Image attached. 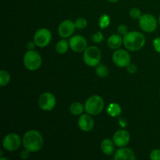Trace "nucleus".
I'll return each instance as SVG.
<instances>
[{"label": "nucleus", "instance_id": "nucleus-1", "mask_svg": "<svg viewBox=\"0 0 160 160\" xmlns=\"http://www.w3.org/2000/svg\"><path fill=\"white\" fill-rule=\"evenodd\" d=\"M22 143L26 149L31 152H36L43 147L44 138L40 132L35 130H31L25 133Z\"/></svg>", "mask_w": 160, "mask_h": 160}, {"label": "nucleus", "instance_id": "nucleus-2", "mask_svg": "<svg viewBox=\"0 0 160 160\" xmlns=\"http://www.w3.org/2000/svg\"><path fill=\"white\" fill-rule=\"evenodd\" d=\"M123 44L128 50L138 51L145 45V37L139 31H131L123 36Z\"/></svg>", "mask_w": 160, "mask_h": 160}, {"label": "nucleus", "instance_id": "nucleus-3", "mask_svg": "<svg viewBox=\"0 0 160 160\" xmlns=\"http://www.w3.org/2000/svg\"><path fill=\"white\" fill-rule=\"evenodd\" d=\"M105 102L103 98L99 95H92L89 97L84 105V110L92 116L98 115L104 109Z\"/></svg>", "mask_w": 160, "mask_h": 160}, {"label": "nucleus", "instance_id": "nucleus-4", "mask_svg": "<svg viewBox=\"0 0 160 160\" xmlns=\"http://www.w3.org/2000/svg\"><path fill=\"white\" fill-rule=\"evenodd\" d=\"M42 59L38 52L34 50H28L23 56V64L28 70L34 71L42 66Z\"/></svg>", "mask_w": 160, "mask_h": 160}, {"label": "nucleus", "instance_id": "nucleus-5", "mask_svg": "<svg viewBox=\"0 0 160 160\" xmlns=\"http://www.w3.org/2000/svg\"><path fill=\"white\" fill-rule=\"evenodd\" d=\"M84 61L91 67H97L100 63L102 58L101 51L96 46L88 47L84 52Z\"/></svg>", "mask_w": 160, "mask_h": 160}, {"label": "nucleus", "instance_id": "nucleus-6", "mask_svg": "<svg viewBox=\"0 0 160 160\" xmlns=\"http://www.w3.org/2000/svg\"><path fill=\"white\" fill-rule=\"evenodd\" d=\"M138 20L139 27L142 31L147 33H151L156 31L158 23L156 17L153 15L149 13L143 14Z\"/></svg>", "mask_w": 160, "mask_h": 160}, {"label": "nucleus", "instance_id": "nucleus-7", "mask_svg": "<svg viewBox=\"0 0 160 160\" xmlns=\"http://www.w3.org/2000/svg\"><path fill=\"white\" fill-rule=\"evenodd\" d=\"M112 61L118 67H127L131 63V56L125 49L118 48L112 55Z\"/></svg>", "mask_w": 160, "mask_h": 160}, {"label": "nucleus", "instance_id": "nucleus-8", "mask_svg": "<svg viewBox=\"0 0 160 160\" xmlns=\"http://www.w3.org/2000/svg\"><path fill=\"white\" fill-rule=\"evenodd\" d=\"M52 40V33L47 28H40L36 31L34 36V42L36 45L41 48L47 46Z\"/></svg>", "mask_w": 160, "mask_h": 160}, {"label": "nucleus", "instance_id": "nucleus-9", "mask_svg": "<svg viewBox=\"0 0 160 160\" xmlns=\"http://www.w3.org/2000/svg\"><path fill=\"white\" fill-rule=\"evenodd\" d=\"M21 138L16 133H10L4 138L2 141L3 148L9 152H13L18 149L21 145Z\"/></svg>", "mask_w": 160, "mask_h": 160}, {"label": "nucleus", "instance_id": "nucleus-10", "mask_svg": "<svg viewBox=\"0 0 160 160\" xmlns=\"http://www.w3.org/2000/svg\"><path fill=\"white\" fill-rule=\"evenodd\" d=\"M56 99L54 95L50 92L42 94L38 98L39 107L44 111H51L56 106Z\"/></svg>", "mask_w": 160, "mask_h": 160}, {"label": "nucleus", "instance_id": "nucleus-11", "mask_svg": "<svg viewBox=\"0 0 160 160\" xmlns=\"http://www.w3.org/2000/svg\"><path fill=\"white\" fill-rule=\"evenodd\" d=\"M70 48L75 52H81L88 48L86 39L81 35H73L69 40Z\"/></svg>", "mask_w": 160, "mask_h": 160}, {"label": "nucleus", "instance_id": "nucleus-12", "mask_svg": "<svg viewBox=\"0 0 160 160\" xmlns=\"http://www.w3.org/2000/svg\"><path fill=\"white\" fill-rule=\"evenodd\" d=\"M75 28H76L75 23H73L72 20H65L59 24L58 32L60 37L67 38L73 35L75 31Z\"/></svg>", "mask_w": 160, "mask_h": 160}, {"label": "nucleus", "instance_id": "nucleus-13", "mask_svg": "<svg viewBox=\"0 0 160 160\" xmlns=\"http://www.w3.org/2000/svg\"><path fill=\"white\" fill-rule=\"evenodd\" d=\"M130 140H131V136L128 131L126 130H119L114 134L113 141L115 145L117 147H125L129 144Z\"/></svg>", "mask_w": 160, "mask_h": 160}, {"label": "nucleus", "instance_id": "nucleus-14", "mask_svg": "<svg viewBox=\"0 0 160 160\" xmlns=\"http://www.w3.org/2000/svg\"><path fill=\"white\" fill-rule=\"evenodd\" d=\"M92 115L87 113L81 115L78 119V126H79L80 129L81 131H84V132H89L92 131L95 126V121Z\"/></svg>", "mask_w": 160, "mask_h": 160}, {"label": "nucleus", "instance_id": "nucleus-15", "mask_svg": "<svg viewBox=\"0 0 160 160\" xmlns=\"http://www.w3.org/2000/svg\"><path fill=\"white\" fill-rule=\"evenodd\" d=\"M114 159L115 160H135L136 156L133 150L129 148H123L121 147L117 150L114 154Z\"/></svg>", "mask_w": 160, "mask_h": 160}, {"label": "nucleus", "instance_id": "nucleus-16", "mask_svg": "<svg viewBox=\"0 0 160 160\" xmlns=\"http://www.w3.org/2000/svg\"><path fill=\"white\" fill-rule=\"evenodd\" d=\"M100 146L102 152L106 156H112L115 151V144L113 141L109 138H106L102 141Z\"/></svg>", "mask_w": 160, "mask_h": 160}, {"label": "nucleus", "instance_id": "nucleus-17", "mask_svg": "<svg viewBox=\"0 0 160 160\" xmlns=\"http://www.w3.org/2000/svg\"><path fill=\"white\" fill-rule=\"evenodd\" d=\"M123 44V38L120 34H114L109 36L107 40V45L110 49H118Z\"/></svg>", "mask_w": 160, "mask_h": 160}, {"label": "nucleus", "instance_id": "nucleus-18", "mask_svg": "<svg viewBox=\"0 0 160 160\" xmlns=\"http://www.w3.org/2000/svg\"><path fill=\"white\" fill-rule=\"evenodd\" d=\"M107 112L112 117H119L121 114L122 109L117 103L112 102L107 106Z\"/></svg>", "mask_w": 160, "mask_h": 160}, {"label": "nucleus", "instance_id": "nucleus-19", "mask_svg": "<svg viewBox=\"0 0 160 160\" xmlns=\"http://www.w3.org/2000/svg\"><path fill=\"white\" fill-rule=\"evenodd\" d=\"M84 107L79 102H75L72 103L70 106V112L74 116H79L84 112Z\"/></svg>", "mask_w": 160, "mask_h": 160}, {"label": "nucleus", "instance_id": "nucleus-20", "mask_svg": "<svg viewBox=\"0 0 160 160\" xmlns=\"http://www.w3.org/2000/svg\"><path fill=\"white\" fill-rule=\"evenodd\" d=\"M70 45L69 42L65 39H62V40L59 41L56 45V50L59 54H65L67 51Z\"/></svg>", "mask_w": 160, "mask_h": 160}, {"label": "nucleus", "instance_id": "nucleus-21", "mask_svg": "<svg viewBox=\"0 0 160 160\" xmlns=\"http://www.w3.org/2000/svg\"><path fill=\"white\" fill-rule=\"evenodd\" d=\"M95 73L98 75L99 78H106L108 75L109 74V70L106 65H103V64L99 63L96 67V70H95Z\"/></svg>", "mask_w": 160, "mask_h": 160}, {"label": "nucleus", "instance_id": "nucleus-22", "mask_svg": "<svg viewBox=\"0 0 160 160\" xmlns=\"http://www.w3.org/2000/svg\"><path fill=\"white\" fill-rule=\"evenodd\" d=\"M9 81H10V75L6 70H2L0 71V86L1 87H4L9 84Z\"/></svg>", "mask_w": 160, "mask_h": 160}, {"label": "nucleus", "instance_id": "nucleus-23", "mask_svg": "<svg viewBox=\"0 0 160 160\" xmlns=\"http://www.w3.org/2000/svg\"><path fill=\"white\" fill-rule=\"evenodd\" d=\"M109 23H110V18H109V17L107 14H103V15H102L100 17L98 24H99L100 28L102 29H104V28H107L109 25Z\"/></svg>", "mask_w": 160, "mask_h": 160}, {"label": "nucleus", "instance_id": "nucleus-24", "mask_svg": "<svg viewBox=\"0 0 160 160\" xmlns=\"http://www.w3.org/2000/svg\"><path fill=\"white\" fill-rule=\"evenodd\" d=\"M75 25H76V28L80 30L84 29L86 27L88 26V21L86 19L83 18V17H80L75 20Z\"/></svg>", "mask_w": 160, "mask_h": 160}, {"label": "nucleus", "instance_id": "nucleus-25", "mask_svg": "<svg viewBox=\"0 0 160 160\" xmlns=\"http://www.w3.org/2000/svg\"><path fill=\"white\" fill-rule=\"evenodd\" d=\"M142 11L138 8H132L130 10V16L133 19H139L142 17Z\"/></svg>", "mask_w": 160, "mask_h": 160}, {"label": "nucleus", "instance_id": "nucleus-26", "mask_svg": "<svg viewBox=\"0 0 160 160\" xmlns=\"http://www.w3.org/2000/svg\"><path fill=\"white\" fill-rule=\"evenodd\" d=\"M92 39L95 43H100V42L104 40V36L102 34V32L98 31V32H96L95 34L92 35Z\"/></svg>", "mask_w": 160, "mask_h": 160}, {"label": "nucleus", "instance_id": "nucleus-27", "mask_svg": "<svg viewBox=\"0 0 160 160\" xmlns=\"http://www.w3.org/2000/svg\"><path fill=\"white\" fill-rule=\"evenodd\" d=\"M117 32L120 34V35H123L127 34L128 33V28L127 25L121 24L117 28Z\"/></svg>", "mask_w": 160, "mask_h": 160}, {"label": "nucleus", "instance_id": "nucleus-28", "mask_svg": "<svg viewBox=\"0 0 160 160\" xmlns=\"http://www.w3.org/2000/svg\"><path fill=\"white\" fill-rule=\"evenodd\" d=\"M150 159L152 160H160V149H154L150 153Z\"/></svg>", "mask_w": 160, "mask_h": 160}, {"label": "nucleus", "instance_id": "nucleus-29", "mask_svg": "<svg viewBox=\"0 0 160 160\" xmlns=\"http://www.w3.org/2000/svg\"><path fill=\"white\" fill-rule=\"evenodd\" d=\"M153 48L157 52L160 53V38H156L153 41Z\"/></svg>", "mask_w": 160, "mask_h": 160}, {"label": "nucleus", "instance_id": "nucleus-30", "mask_svg": "<svg viewBox=\"0 0 160 160\" xmlns=\"http://www.w3.org/2000/svg\"><path fill=\"white\" fill-rule=\"evenodd\" d=\"M127 69H128V73H131V74H133V73H135L138 70L137 66L134 63H130L129 65L127 67Z\"/></svg>", "mask_w": 160, "mask_h": 160}, {"label": "nucleus", "instance_id": "nucleus-31", "mask_svg": "<svg viewBox=\"0 0 160 160\" xmlns=\"http://www.w3.org/2000/svg\"><path fill=\"white\" fill-rule=\"evenodd\" d=\"M31 152H30L29 150H28V149H26V148H25L24 150H23V151L20 152V159H28V158L30 157V156H31Z\"/></svg>", "mask_w": 160, "mask_h": 160}, {"label": "nucleus", "instance_id": "nucleus-32", "mask_svg": "<svg viewBox=\"0 0 160 160\" xmlns=\"http://www.w3.org/2000/svg\"><path fill=\"white\" fill-rule=\"evenodd\" d=\"M35 45H36V44H35V42H28V50H34V47H35Z\"/></svg>", "mask_w": 160, "mask_h": 160}, {"label": "nucleus", "instance_id": "nucleus-33", "mask_svg": "<svg viewBox=\"0 0 160 160\" xmlns=\"http://www.w3.org/2000/svg\"><path fill=\"white\" fill-rule=\"evenodd\" d=\"M108 1L109 2H112V3H114V2H117L118 0H108Z\"/></svg>", "mask_w": 160, "mask_h": 160}, {"label": "nucleus", "instance_id": "nucleus-34", "mask_svg": "<svg viewBox=\"0 0 160 160\" xmlns=\"http://www.w3.org/2000/svg\"><path fill=\"white\" fill-rule=\"evenodd\" d=\"M159 24H160V17H159Z\"/></svg>", "mask_w": 160, "mask_h": 160}, {"label": "nucleus", "instance_id": "nucleus-35", "mask_svg": "<svg viewBox=\"0 0 160 160\" xmlns=\"http://www.w3.org/2000/svg\"><path fill=\"white\" fill-rule=\"evenodd\" d=\"M159 96H160V93H159Z\"/></svg>", "mask_w": 160, "mask_h": 160}]
</instances>
